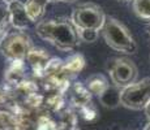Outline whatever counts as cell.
Here are the masks:
<instances>
[{
    "label": "cell",
    "instance_id": "277c9868",
    "mask_svg": "<svg viewBox=\"0 0 150 130\" xmlns=\"http://www.w3.org/2000/svg\"><path fill=\"white\" fill-rule=\"evenodd\" d=\"M150 104V77L127 86L120 94V105L132 111L145 109Z\"/></svg>",
    "mask_w": 150,
    "mask_h": 130
},
{
    "label": "cell",
    "instance_id": "52a82bcc",
    "mask_svg": "<svg viewBox=\"0 0 150 130\" xmlns=\"http://www.w3.org/2000/svg\"><path fill=\"white\" fill-rule=\"evenodd\" d=\"M8 14H9V25L17 31H24L31 24L28 16L25 3L20 0H8Z\"/></svg>",
    "mask_w": 150,
    "mask_h": 130
},
{
    "label": "cell",
    "instance_id": "e0dca14e",
    "mask_svg": "<svg viewBox=\"0 0 150 130\" xmlns=\"http://www.w3.org/2000/svg\"><path fill=\"white\" fill-rule=\"evenodd\" d=\"M77 34L80 40L86 43H94L99 38V30H94V29H77Z\"/></svg>",
    "mask_w": 150,
    "mask_h": 130
},
{
    "label": "cell",
    "instance_id": "7402d4cb",
    "mask_svg": "<svg viewBox=\"0 0 150 130\" xmlns=\"http://www.w3.org/2000/svg\"><path fill=\"white\" fill-rule=\"evenodd\" d=\"M7 33V31H4V30H1V29H0V39L3 38V37H4V34Z\"/></svg>",
    "mask_w": 150,
    "mask_h": 130
},
{
    "label": "cell",
    "instance_id": "7a4b0ae2",
    "mask_svg": "<svg viewBox=\"0 0 150 130\" xmlns=\"http://www.w3.org/2000/svg\"><path fill=\"white\" fill-rule=\"evenodd\" d=\"M103 39L106 44L112 50L123 53H134L137 44L132 34L119 20L114 17H106L105 25L102 27Z\"/></svg>",
    "mask_w": 150,
    "mask_h": 130
},
{
    "label": "cell",
    "instance_id": "2e32d148",
    "mask_svg": "<svg viewBox=\"0 0 150 130\" xmlns=\"http://www.w3.org/2000/svg\"><path fill=\"white\" fill-rule=\"evenodd\" d=\"M133 11L140 18L150 21V0H133Z\"/></svg>",
    "mask_w": 150,
    "mask_h": 130
},
{
    "label": "cell",
    "instance_id": "4fadbf2b",
    "mask_svg": "<svg viewBox=\"0 0 150 130\" xmlns=\"http://www.w3.org/2000/svg\"><path fill=\"white\" fill-rule=\"evenodd\" d=\"M85 86L90 91V94L99 96V95H102L108 89L110 83H108V79L103 74H93V76L88 78Z\"/></svg>",
    "mask_w": 150,
    "mask_h": 130
},
{
    "label": "cell",
    "instance_id": "6da1fadb",
    "mask_svg": "<svg viewBox=\"0 0 150 130\" xmlns=\"http://www.w3.org/2000/svg\"><path fill=\"white\" fill-rule=\"evenodd\" d=\"M35 33L41 39L48 42L60 51H73L79 46L77 29L71 18L43 20L35 26Z\"/></svg>",
    "mask_w": 150,
    "mask_h": 130
},
{
    "label": "cell",
    "instance_id": "5b68a950",
    "mask_svg": "<svg viewBox=\"0 0 150 130\" xmlns=\"http://www.w3.org/2000/svg\"><path fill=\"white\" fill-rule=\"evenodd\" d=\"M71 21L76 29H94L102 30L106 16L102 8L94 3H83L77 5L71 16Z\"/></svg>",
    "mask_w": 150,
    "mask_h": 130
},
{
    "label": "cell",
    "instance_id": "8fae6325",
    "mask_svg": "<svg viewBox=\"0 0 150 130\" xmlns=\"http://www.w3.org/2000/svg\"><path fill=\"white\" fill-rule=\"evenodd\" d=\"M47 4V0H26L25 1V8H26L28 16L31 22L39 24L41 21H43L42 18L46 13Z\"/></svg>",
    "mask_w": 150,
    "mask_h": 130
},
{
    "label": "cell",
    "instance_id": "7c38bea8",
    "mask_svg": "<svg viewBox=\"0 0 150 130\" xmlns=\"http://www.w3.org/2000/svg\"><path fill=\"white\" fill-rule=\"evenodd\" d=\"M120 94H122V89L116 86H108V89L102 95H99L98 99L103 107L114 109L120 105Z\"/></svg>",
    "mask_w": 150,
    "mask_h": 130
},
{
    "label": "cell",
    "instance_id": "8992f818",
    "mask_svg": "<svg viewBox=\"0 0 150 130\" xmlns=\"http://www.w3.org/2000/svg\"><path fill=\"white\" fill-rule=\"evenodd\" d=\"M106 69L114 86L122 90L136 82L138 76L137 66L128 57H115V59L108 60Z\"/></svg>",
    "mask_w": 150,
    "mask_h": 130
},
{
    "label": "cell",
    "instance_id": "ba28073f",
    "mask_svg": "<svg viewBox=\"0 0 150 130\" xmlns=\"http://www.w3.org/2000/svg\"><path fill=\"white\" fill-rule=\"evenodd\" d=\"M50 60H51V57L47 52L43 50V48H37V47L31 48V51L29 52V55L26 57V61L31 66V69H33L34 76L37 78H39V79L45 74V70L47 68V64Z\"/></svg>",
    "mask_w": 150,
    "mask_h": 130
},
{
    "label": "cell",
    "instance_id": "ac0fdd59",
    "mask_svg": "<svg viewBox=\"0 0 150 130\" xmlns=\"http://www.w3.org/2000/svg\"><path fill=\"white\" fill-rule=\"evenodd\" d=\"M79 111H80V113L83 116L85 120H93V118L97 116V109L91 103L88 104V105H85V107H82V108L79 109Z\"/></svg>",
    "mask_w": 150,
    "mask_h": 130
},
{
    "label": "cell",
    "instance_id": "5bb4252c",
    "mask_svg": "<svg viewBox=\"0 0 150 130\" xmlns=\"http://www.w3.org/2000/svg\"><path fill=\"white\" fill-rule=\"evenodd\" d=\"M83 66H85V59H83V56L80 53L72 55V56H69L64 61V69L72 77H73L74 74L80 73L83 69Z\"/></svg>",
    "mask_w": 150,
    "mask_h": 130
},
{
    "label": "cell",
    "instance_id": "d6986e66",
    "mask_svg": "<svg viewBox=\"0 0 150 130\" xmlns=\"http://www.w3.org/2000/svg\"><path fill=\"white\" fill-rule=\"evenodd\" d=\"M48 3H71L74 1V0H47Z\"/></svg>",
    "mask_w": 150,
    "mask_h": 130
},
{
    "label": "cell",
    "instance_id": "3957f363",
    "mask_svg": "<svg viewBox=\"0 0 150 130\" xmlns=\"http://www.w3.org/2000/svg\"><path fill=\"white\" fill-rule=\"evenodd\" d=\"M31 48V40L24 31L5 33L0 39V51L11 63L25 61Z\"/></svg>",
    "mask_w": 150,
    "mask_h": 130
},
{
    "label": "cell",
    "instance_id": "9c48e42d",
    "mask_svg": "<svg viewBox=\"0 0 150 130\" xmlns=\"http://www.w3.org/2000/svg\"><path fill=\"white\" fill-rule=\"evenodd\" d=\"M25 72H26L25 61H12L4 74V79L7 82L5 86H16L20 82L25 81L26 79Z\"/></svg>",
    "mask_w": 150,
    "mask_h": 130
},
{
    "label": "cell",
    "instance_id": "ffe728a7",
    "mask_svg": "<svg viewBox=\"0 0 150 130\" xmlns=\"http://www.w3.org/2000/svg\"><path fill=\"white\" fill-rule=\"evenodd\" d=\"M145 112H146V117H148V120H149V122H150V104L145 108Z\"/></svg>",
    "mask_w": 150,
    "mask_h": 130
},
{
    "label": "cell",
    "instance_id": "44dd1931",
    "mask_svg": "<svg viewBox=\"0 0 150 130\" xmlns=\"http://www.w3.org/2000/svg\"><path fill=\"white\" fill-rule=\"evenodd\" d=\"M146 33H148V35H149V39H150V22L148 24V26H146Z\"/></svg>",
    "mask_w": 150,
    "mask_h": 130
},
{
    "label": "cell",
    "instance_id": "cb8c5ba5",
    "mask_svg": "<svg viewBox=\"0 0 150 130\" xmlns=\"http://www.w3.org/2000/svg\"><path fill=\"white\" fill-rule=\"evenodd\" d=\"M74 130H77V129H74Z\"/></svg>",
    "mask_w": 150,
    "mask_h": 130
},
{
    "label": "cell",
    "instance_id": "30bf717a",
    "mask_svg": "<svg viewBox=\"0 0 150 130\" xmlns=\"http://www.w3.org/2000/svg\"><path fill=\"white\" fill-rule=\"evenodd\" d=\"M71 102L74 107L81 109L82 107L91 103V94L90 91L83 86L82 83H74L71 89Z\"/></svg>",
    "mask_w": 150,
    "mask_h": 130
},
{
    "label": "cell",
    "instance_id": "603a6c76",
    "mask_svg": "<svg viewBox=\"0 0 150 130\" xmlns=\"http://www.w3.org/2000/svg\"><path fill=\"white\" fill-rule=\"evenodd\" d=\"M144 130H150V122H148V125L144 128Z\"/></svg>",
    "mask_w": 150,
    "mask_h": 130
},
{
    "label": "cell",
    "instance_id": "9a60e30c",
    "mask_svg": "<svg viewBox=\"0 0 150 130\" xmlns=\"http://www.w3.org/2000/svg\"><path fill=\"white\" fill-rule=\"evenodd\" d=\"M0 130H17V118L13 111L0 109Z\"/></svg>",
    "mask_w": 150,
    "mask_h": 130
}]
</instances>
